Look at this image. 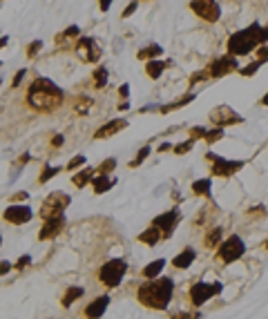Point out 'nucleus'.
<instances>
[{"label":"nucleus","mask_w":268,"mask_h":319,"mask_svg":"<svg viewBox=\"0 0 268 319\" xmlns=\"http://www.w3.org/2000/svg\"><path fill=\"white\" fill-rule=\"evenodd\" d=\"M175 293V281L170 277H159V279H148L145 283H141L137 290V299L141 301L145 308H154V310H165L168 304L172 299Z\"/></svg>","instance_id":"1"},{"label":"nucleus","mask_w":268,"mask_h":319,"mask_svg":"<svg viewBox=\"0 0 268 319\" xmlns=\"http://www.w3.org/2000/svg\"><path fill=\"white\" fill-rule=\"evenodd\" d=\"M63 89H58V85H54L49 78H36V81L29 85V92H27V100L34 110L38 112H52L56 110L60 103H63Z\"/></svg>","instance_id":"2"},{"label":"nucleus","mask_w":268,"mask_h":319,"mask_svg":"<svg viewBox=\"0 0 268 319\" xmlns=\"http://www.w3.org/2000/svg\"><path fill=\"white\" fill-rule=\"evenodd\" d=\"M261 31H264V27H261L259 22H253V25H248L242 31H234L232 36L228 38V54L237 58V56L250 54L257 45L261 47Z\"/></svg>","instance_id":"3"},{"label":"nucleus","mask_w":268,"mask_h":319,"mask_svg":"<svg viewBox=\"0 0 268 319\" xmlns=\"http://www.w3.org/2000/svg\"><path fill=\"white\" fill-rule=\"evenodd\" d=\"M125 272H127L125 261H123V259H110L108 264H103V268L98 270V279L108 288H116V286H121Z\"/></svg>","instance_id":"4"},{"label":"nucleus","mask_w":268,"mask_h":319,"mask_svg":"<svg viewBox=\"0 0 268 319\" xmlns=\"http://www.w3.org/2000/svg\"><path fill=\"white\" fill-rule=\"evenodd\" d=\"M246 253V243L242 241L239 234H230L226 241L219 243V250H217V259L223 261V264H232V261L242 259Z\"/></svg>","instance_id":"5"},{"label":"nucleus","mask_w":268,"mask_h":319,"mask_svg":"<svg viewBox=\"0 0 268 319\" xmlns=\"http://www.w3.org/2000/svg\"><path fill=\"white\" fill-rule=\"evenodd\" d=\"M70 203H72L70 194H65V192H52L47 199L43 201V205H41L43 221L45 219H52V217H58V215H65V208Z\"/></svg>","instance_id":"6"},{"label":"nucleus","mask_w":268,"mask_h":319,"mask_svg":"<svg viewBox=\"0 0 268 319\" xmlns=\"http://www.w3.org/2000/svg\"><path fill=\"white\" fill-rule=\"evenodd\" d=\"M221 283L219 281H215V283H204V281H199V283H194V286H190V301H192V306H204L208 299L212 297H217V295L221 293Z\"/></svg>","instance_id":"7"},{"label":"nucleus","mask_w":268,"mask_h":319,"mask_svg":"<svg viewBox=\"0 0 268 319\" xmlns=\"http://www.w3.org/2000/svg\"><path fill=\"white\" fill-rule=\"evenodd\" d=\"M206 159L212 163V174L221 176V179H230L234 172L244 167V161H228V159H221V156H217V154H208Z\"/></svg>","instance_id":"8"},{"label":"nucleus","mask_w":268,"mask_h":319,"mask_svg":"<svg viewBox=\"0 0 268 319\" xmlns=\"http://www.w3.org/2000/svg\"><path fill=\"white\" fill-rule=\"evenodd\" d=\"M190 9H192L199 18H204L206 22H217L221 16V7L217 0H192Z\"/></svg>","instance_id":"9"},{"label":"nucleus","mask_w":268,"mask_h":319,"mask_svg":"<svg viewBox=\"0 0 268 319\" xmlns=\"http://www.w3.org/2000/svg\"><path fill=\"white\" fill-rule=\"evenodd\" d=\"M76 54L83 63H96L100 58V45L89 36H81L78 38V45H76Z\"/></svg>","instance_id":"10"},{"label":"nucleus","mask_w":268,"mask_h":319,"mask_svg":"<svg viewBox=\"0 0 268 319\" xmlns=\"http://www.w3.org/2000/svg\"><path fill=\"white\" fill-rule=\"evenodd\" d=\"M210 121H212V125L223 127V125H234V123H242L244 119L232 108H228V105H219V108H215V110L210 112Z\"/></svg>","instance_id":"11"},{"label":"nucleus","mask_w":268,"mask_h":319,"mask_svg":"<svg viewBox=\"0 0 268 319\" xmlns=\"http://www.w3.org/2000/svg\"><path fill=\"white\" fill-rule=\"evenodd\" d=\"M179 219H181V215H179V210H170V212H163V215H159L156 219L152 221V226H156L161 230V234H163V239H170L172 232H175L177 223Z\"/></svg>","instance_id":"12"},{"label":"nucleus","mask_w":268,"mask_h":319,"mask_svg":"<svg viewBox=\"0 0 268 319\" xmlns=\"http://www.w3.org/2000/svg\"><path fill=\"white\" fill-rule=\"evenodd\" d=\"M237 69V58L230 54H223L219 56L217 60H212V65L208 67V72H210V76L212 78H221V76H228L230 72Z\"/></svg>","instance_id":"13"},{"label":"nucleus","mask_w":268,"mask_h":319,"mask_svg":"<svg viewBox=\"0 0 268 319\" xmlns=\"http://www.w3.org/2000/svg\"><path fill=\"white\" fill-rule=\"evenodd\" d=\"M63 228H65V215L52 217V219H45L41 232H38V239H41V241H45V239L58 237V232H63Z\"/></svg>","instance_id":"14"},{"label":"nucleus","mask_w":268,"mask_h":319,"mask_svg":"<svg viewBox=\"0 0 268 319\" xmlns=\"http://www.w3.org/2000/svg\"><path fill=\"white\" fill-rule=\"evenodd\" d=\"M29 219H31L29 205H9V208L5 210V221L14 223V226H22V223H27Z\"/></svg>","instance_id":"15"},{"label":"nucleus","mask_w":268,"mask_h":319,"mask_svg":"<svg viewBox=\"0 0 268 319\" xmlns=\"http://www.w3.org/2000/svg\"><path fill=\"white\" fill-rule=\"evenodd\" d=\"M108 304H110V295H100V297L92 299L85 308V317L87 319H100L108 310Z\"/></svg>","instance_id":"16"},{"label":"nucleus","mask_w":268,"mask_h":319,"mask_svg":"<svg viewBox=\"0 0 268 319\" xmlns=\"http://www.w3.org/2000/svg\"><path fill=\"white\" fill-rule=\"evenodd\" d=\"M125 127H127V121L125 119H114V121L105 123L103 127H98V130L94 132V138H108V136H112V134L125 130Z\"/></svg>","instance_id":"17"},{"label":"nucleus","mask_w":268,"mask_h":319,"mask_svg":"<svg viewBox=\"0 0 268 319\" xmlns=\"http://www.w3.org/2000/svg\"><path fill=\"white\" fill-rule=\"evenodd\" d=\"M197 259V253H194L192 248H186L183 253H179L175 259H172V266L179 268V270H186V268L192 266V261Z\"/></svg>","instance_id":"18"},{"label":"nucleus","mask_w":268,"mask_h":319,"mask_svg":"<svg viewBox=\"0 0 268 319\" xmlns=\"http://www.w3.org/2000/svg\"><path fill=\"white\" fill-rule=\"evenodd\" d=\"M114 183H116V179H112L108 174H98L96 179H92V188H94V192L96 194L108 192L110 188H114Z\"/></svg>","instance_id":"19"},{"label":"nucleus","mask_w":268,"mask_h":319,"mask_svg":"<svg viewBox=\"0 0 268 319\" xmlns=\"http://www.w3.org/2000/svg\"><path fill=\"white\" fill-rule=\"evenodd\" d=\"M161 239H163V234H161V230H159L156 226H150L145 232L139 234V241L145 243V245H156V243L161 241Z\"/></svg>","instance_id":"20"},{"label":"nucleus","mask_w":268,"mask_h":319,"mask_svg":"<svg viewBox=\"0 0 268 319\" xmlns=\"http://www.w3.org/2000/svg\"><path fill=\"white\" fill-rule=\"evenodd\" d=\"M83 293H85V290H83L81 286H70V288H67V293L63 295V299H60L63 308H70V306L74 304L76 299H81V297H83Z\"/></svg>","instance_id":"21"},{"label":"nucleus","mask_w":268,"mask_h":319,"mask_svg":"<svg viewBox=\"0 0 268 319\" xmlns=\"http://www.w3.org/2000/svg\"><path fill=\"white\" fill-rule=\"evenodd\" d=\"M163 266H165V259H156L152 261V264H148L143 268V277L145 279H156L161 275V270H163Z\"/></svg>","instance_id":"22"},{"label":"nucleus","mask_w":268,"mask_h":319,"mask_svg":"<svg viewBox=\"0 0 268 319\" xmlns=\"http://www.w3.org/2000/svg\"><path fill=\"white\" fill-rule=\"evenodd\" d=\"M92 174H94L92 167H87V170H83V172H76V174L72 176V183H74L76 188H85L87 183H92Z\"/></svg>","instance_id":"23"},{"label":"nucleus","mask_w":268,"mask_h":319,"mask_svg":"<svg viewBox=\"0 0 268 319\" xmlns=\"http://www.w3.org/2000/svg\"><path fill=\"white\" fill-rule=\"evenodd\" d=\"M210 188H212L210 179H199V181L192 183V192L197 194V197H210Z\"/></svg>","instance_id":"24"},{"label":"nucleus","mask_w":268,"mask_h":319,"mask_svg":"<svg viewBox=\"0 0 268 319\" xmlns=\"http://www.w3.org/2000/svg\"><path fill=\"white\" fill-rule=\"evenodd\" d=\"M221 237H223V230H221V228H212V230L204 237V245H206V248H217V245H219V241H221Z\"/></svg>","instance_id":"25"},{"label":"nucleus","mask_w":268,"mask_h":319,"mask_svg":"<svg viewBox=\"0 0 268 319\" xmlns=\"http://www.w3.org/2000/svg\"><path fill=\"white\" fill-rule=\"evenodd\" d=\"M159 54H163V49L159 47V45H148V47H143L141 52L137 54V58H141V60H156V56Z\"/></svg>","instance_id":"26"},{"label":"nucleus","mask_w":268,"mask_h":319,"mask_svg":"<svg viewBox=\"0 0 268 319\" xmlns=\"http://www.w3.org/2000/svg\"><path fill=\"white\" fill-rule=\"evenodd\" d=\"M190 100H194V94H183V96L179 98V100H175V103L163 105V108H161V114H168V112H175L179 108H183V105H188Z\"/></svg>","instance_id":"27"},{"label":"nucleus","mask_w":268,"mask_h":319,"mask_svg":"<svg viewBox=\"0 0 268 319\" xmlns=\"http://www.w3.org/2000/svg\"><path fill=\"white\" fill-rule=\"evenodd\" d=\"M163 69H165V63H161V60H148V65H145V74L150 78H159Z\"/></svg>","instance_id":"28"},{"label":"nucleus","mask_w":268,"mask_h":319,"mask_svg":"<svg viewBox=\"0 0 268 319\" xmlns=\"http://www.w3.org/2000/svg\"><path fill=\"white\" fill-rule=\"evenodd\" d=\"M150 152H152V148H150V145H145V148H141V150H139V154L134 156V161L130 163V167H139V165H141L143 161L150 156Z\"/></svg>","instance_id":"29"},{"label":"nucleus","mask_w":268,"mask_h":319,"mask_svg":"<svg viewBox=\"0 0 268 319\" xmlns=\"http://www.w3.org/2000/svg\"><path fill=\"white\" fill-rule=\"evenodd\" d=\"M94 83H96L98 89L108 85V69H105V67H98V69L94 72Z\"/></svg>","instance_id":"30"},{"label":"nucleus","mask_w":268,"mask_h":319,"mask_svg":"<svg viewBox=\"0 0 268 319\" xmlns=\"http://www.w3.org/2000/svg\"><path fill=\"white\" fill-rule=\"evenodd\" d=\"M60 172V167H49V165H45V170L41 172V179H38V183H47L52 176H56Z\"/></svg>","instance_id":"31"},{"label":"nucleus","mask_w":268,"mask_h":319,"mask_svg":"<svg viewBox=\"0 0 268 319\" xmlns=\"http://www.w3.org/2000/svg\"><path fill=\"white\" fill-rule=\"evenodd\" d=\"M219 138H223V127H215V130H208V134H206L204 141H206V143H217Z\"/></svg>","instance_id":"32"},{"label":"nucleus","mask_w":268,"mask_h":319,"mask_svg":"<svg viewBox=\"0 0 268 319\" xmlns=\"http://www.w3.org/2000/svg\"><path fill=\"white\" fill-rule=\"evenodd\" d=\"M89 105H92V100H89V98H85V96H83V98H78V100H76V103H74V110H76V112H81V114H87Z\"/></svg>","instance_id":"33"},{"label":"nucleus","mask_w":268,"mask_h":319,"mask_svg":"<svg viewBox=\"0 0 268 319\" xmlns=\"http://www.w3.org/2000/svg\"><path fill=\"white\" fill-rule=\"evenodd\" d=\"M78 33H81V29H78L76 25H72V27H67V29H65L63 33H60V36H58V41H67V38H76Z\"/></svg>","instance_id":"34"},{"label":"nucleus","mask_w":268,"mask_h":319,"mask_svg":"<svg viewBox=\"0 0 268 319\" xmlns=\"http://www.w3.org/2000/svg\"><path fill=\"white\" fill-rule=\"evenodd\" d=\"M261 65H264V63H261V60H255V63H250L248 67H244V69L239 72V74H242V76H253V74H255L257 69H259Z\"/></svg>","instance_id":"35"},{"label":"nucleus","mask_w":268,"mask_h":319,"mask_svg":"<svg viewBox=\"0 0 268 319\" xmlns=\"http://www.w3.org/2000/svg\"><path fill=\"white\" fill-rule=\"evenodd\" d=\"M192 145H194V138H188V141H183L181 145H177L175 148V154H186L192 150Z\"/></svg>","instance_id":"36"},{"label":"nucleus","mask_w":268,"mask_h":319,"mask_svg":"<svg viewBox=\"0 0 268 319\" xmlns=\"http://www.w3.org/2000/svg\"><path fill=\"white\" fill-rule=\"evenodd\" d=\"M116 167V159H105V163L98 167V174H108Z\"/></svg>","instance_id":"37"},{"label":"nucleus","mask_w":268,"mask_h":319,"mask_svg":"<svg viewBox=\"0 0 268 319\" xmlns=\"http://www.w3.org/2000/svg\"><path fill=\"white\" fill-rule=\"evenodd\" d=\"M41 47H43V41H34L29 47H27V56H29V58H34V56L41 52Z\"/></svg>","instance_id":"38"},{"label":"nucleus","mask_w":268,"mask_h":319,"mask_svg":"<svg viewBox=\"0 0 268 319\" xmlns=\"http://www.w3.org/2000/svg\"><path fill=\"white\" fill-rule=\"evenodd\" d=\"M201 315L199 312H186V310H181V312H175L170 319H199Z\"/></svg>","instance_id":"39"},{"label":"nucleus","mask_w":268,"mask_h":319,"mask_svg":"<svg viewBox=\"0 0 268 319\" xmlns=\"http://www.w3.org/2000/svg\"><path fill=\"white\" fill-rule=\"evenodd\" d=\"M29 264H31V257H29V255H22L20 259L16 261V266H14V268H16V270H25V268L29 266Z\"/></svg>","instance_id":"40"},{"label":"nucleus","mask_w":268,"mask_h":319,"mask_svg":"<svg viewBox=\"0 0 268 319\" xmlns=\"http://www.w3.org/2000/svg\"><path fill=\"white\" fill-rule=\"evenodd\" d=\"M78 165H85V156H74V159L70 161V163H67V170H76Z\"/></svg>","instance_id":"41"},{"label":"nucleus","mask_w":268,"mask_h":319,"mask_svg":"<svg viewBox=\"0 0 268 319\" xmlns=\"http://www.w3.org/2000/svg\"><path fill=\"white\" fill-rule=\"evenodd\" d=\"M206 134H208V127H192V130H190V136L192 138H206Z\"/></svg>","instance_id":"42"},{"label":"nucleus","mask_w":268,"mask_h":319,"mask_svg":"<svg viewBox=\"0 0 268 319\" xmlns=\"http://www.w3.org/2000/svg\"><path fill=\"white\" fill-rule=\"evenodd\" d=\"M137 7H139V0H132V3L125 7V11H123V18H130L134 11H137Z\"/></svg>","instance_id":"43"},{"label":"nucleus","mask_w":268,"mask_h":319,"mask_svg":"<svg viewBox=\"0 0 268 319\" xmlns=\"http://www.w3.org/2000/svg\"><path fill=\"white\" fill-rule=\"evenodd\" d=\"M257 60L266 63V60H268V47H259V52H257Z\"/></svg>","instance_id":"44"},{"label":"nucleus","mask_w":268,"mask_h":319,"mask_svg":"<svg viewBox=\"0 0 268 319\" xmlns=\"http://www.w3.org/2000/svg\"><path fill=\"white\" fill-rule=\"evenodd\" d=\"M25 72L27 69H20L18 74H16V78H14V83H11V87H18L20 85V81H22V76H25Z\"/></svg>","instance_id":"45"},{"label":"nucleus","mask_w":268,"mask_h":319,"mask_svg":"<svg viewBox=\"0 0 268 319\" xmlns=\"http://www.w3.org/2000/svg\"><path fill=\"white\" fill-rule=\"evenodd\" d=\"M63 143H65V136H60V134H56V136L52 138V145H54V148H60Z\"/></svg>","instance_id":"46"},{"label":"nucleus","mask_w":268,"mask_h":319,"mask_svg":"<svg viewBox=\"0 0 268 319\" xmlns=\"http://www.w3.org/2000/svg\"><path fill=\"white\" fill-rule=\"evenodd\" d=\"M11 199H14V201H25V199H29V194H27V192H18V194H14Z\"/></svg>","instance_id":"47"},{"label":"nucleus","mask_w":268,"mask_h":319,"mask_svg":"<svg viewBox=\"0 0 268 319\" xmlns=\"http://www.w3.org/2000/svg\"><path fill=\"white\" fill-rule=\"evenodd\" d=\"M119 94H121L123 98H127V94H130V87H127V85H121V87H119Z\"/></svg>","instance_id":"48"},{"label":"nucleus","mask_w":268,"mask_h":319,"mask_svg":"<svg viewBox=\"0 0 268 319\" xmlns=\"http://www.w3.org/2000/svg\"><path fill=\"white\" fill-rule=\"evenodd\" d=\"M9 270H11V264H9V261H3V268H0V272H3V275H7Z\"/></svg>","instance_id":"49"},{"label":"nucleus","mask_w":268,"mask_h":319,"mask_svg":"<svg viewBox=\"0 0 268 319\" xmlns=\"http://www.w3.org/2000/svg\"><path fill=\"white\" fill-rule=\"evenodd\" d=\"M112 5V0H100V11H108Z\"/></svg>","instance_id":"50"},{"label":"nucleus","mask_w":268,"mask_h":319,"mask_svg":"<svg viewBox=\"0 0 268 319\" xmlns=\"http://www.w3.org/2000/svg\"><path fill=\"white\" fill-rule=\"evenodd\" d=\"M268 43V27H264V31H261V45Z\"/></svg>","instance_id":"51"},{"label":"nucleus","mask_w":268,"mask_h":319,"mask_svg":"<svg viewBox=\"0 0 268 319\" xmlns=\"http://www.w3.org/2000/svg\"><path fill=\"white\" fill-rule=\"evenodd\" d=\"M172 148V145H168V143H163V145H161V148H159V152H165V150H170Z\"/></svg>","instance_id":"52"},{"label":"nucleus","mask_w":268,"mask_h":319,"mask_svg":"<svg viewBox=\"0 0 268 319\" xmlns=\"http://www.w3.org/2000/svg\"><path fill=\"white\" fill-rule=\"evenodd\" d=\"M261 105H264V108H268V94H266L264 98H261Z\"/></svg>","instance_id":"53"},{"label":"nucleus","mask_w":268,"mask_h":319,"mask_svg":"<svg viewBox=\"0 0 268 319\" xmlns=\"http://www.w3.org/2000/svg\"><path fill=\"white\" fill-rule=\"evenodd\" d=\"M266 250H268V239H266Z\"/></svg>","instance_id":"54"}]
</instances>
